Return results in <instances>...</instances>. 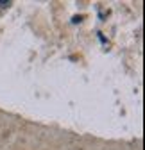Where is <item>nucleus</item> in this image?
I'll use <instances>...</instances> for the list:
<instances>
[{
	"mask_svg": "<svg viewBox=\"0 0 145 150\" xmlns=\"http://www.w3.org/2000/svg\"><path fill=\"white\" fill-rule=\"evenodd\" d=\"M11 6V2H0V7L2 9H6V7H9Z\"/></svg>",
	"mask_w": 145,
	"mask_h": 150,
	"instance_id": "f257e3e1",
	"label": "nucleus"
}]
</instances>
